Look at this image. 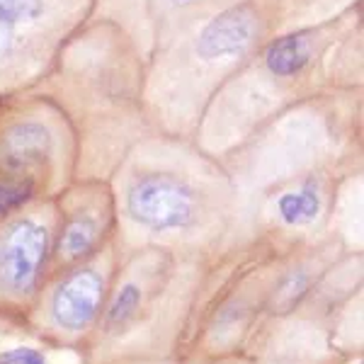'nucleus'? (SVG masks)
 Masks as SVG:
<instances>
[{"instance_id":"nucleus-8","label":"nucleus","mask_w":364,"mask_h":364,"mask_svg":"<svg viewBox=\"0 0 364 364\" xmlns=\"http://www.w3.org/2000/svg\"><path fill=\"white\" fill-rule=\"evenodd\" d=\"M321 197L314 187H301V190L287 192L277 199V214L284 224L289 226H306L318 216Z\"/></svg>"},{"instance_id":"nucleus-14","label":"nucleus","mask_w":364,"mask_h":364,"mask_svg":"<svg viewBox=\"0 0 364 364\" xmlns=\"http://www.w3.org/2000/svg\"><path fill=\"white\" fill-rule=\"evenodd\" d=\"M8 42H10V29L0 25V56H3L5 49H8Z\"/></svg>"},{"instance_id":"nucleus-9","label":"nucleus","mask_w":364,"mask_h":364,"mask_svg":"<svg viewBox=\"0 0 364 364\" xmlns=\"http://www.w3.org/2000/svg\"><path fill=\"white\" fill-rule=\"evenodd\" d=\"M34 180L25 173H13L8 178H0V216L20 209L32 197Z\"/></svg>"},{"instance_id":"nucleus-13","label":"nucleus","mask_w":364,"mask_h":364,"mask_svg":"<svg viewBox=\"0 0 364 364\" xmlns=\"http://www.w3.org/2000/svg\"><path fill=\"white\" fill-rule=\"evenodd\" d=\"M0 364H46V357L34 348H15L0 355Z\"/></svg>"},{"instance_id":"nucleus-3","label":"nucleus","mask_w":364,"mask_h":364,"mask_svg":"<svg viewBox=\"0 0 364 364\" xmlns=\"http://www.w3.org/2000/svg\"><path fill=\"white\" fill-rule=\"evenodd\" d=\"M260 17L250 3H238L209 20L197 37V54L202 58H233L248 51L257 37Z\"/></svg>"},{"instance_id":"nucleus-5","label":"nucleus","mask_w":364,"mask_h":364,"mask_svg":"<svg viewBox=\"0 0 364 364\" xmlns=\"http://www.w3.org/2000/svg\"><path fill=\"white\" fill-rule=\"evenodd\" d=\"M51 154V132L42 122H15L0 136V163L10 173H25Z\"/></svg>"},{"instance_id":"nucleus-10","label":"nucleus","mask_w":364,"mask_h":364,"mask_svg":"<svg viewBox=\"0 0 364 364\" xmlns=\"http://www.w3.org/2000/svg\"><path fill=\"white\" fill-rule=\"evenodd\" d=\"M46 0H0V25L13 27L22 25V22H34L44 15Z\"/></svg>"},{"instance_id":"nucleus-4","label":"nucleus","mask_w":364,"mask_h":364,"mask_svg":"<svg viewBox=\"0 0 364 364\" xmlns=\"http://www.w3.org/2000/svg\"><path fill=\"white\" fill-rule=\"evenodd\" d=\"M100 304H102V279L92 269H80L58 284L51 299V316L58 328L78 333L95 321Z\"/></svg>"},{"instance_id":"nucleus-6","label":"nucleus","mask_w":364,"mask_h":364,"mask_svg":"<svg viewBox=\"0 0 364 364\" xmlns=\"http://www.w3.org/2000/svg\"><path fill=\"white\" fill-rule=\"evenodd\" d=\"M311 44L301 34H289L272 42L265 51V66L277 78H294L311 63Z\"/></svg>"},{"instance_id":"nucleus-12","label":"nucleus","mask_w":364,"mask_h":364,"mask_svg":"<svg viewBox=\"0 0 364 364\" xmlns=\"http://www.w3.org/2000/svg\"><path fill=\"white\" fill-rule=\"evenodd\" d=\"M309 291V277L304 272H291L289 277L279 284L277 294H274L272 309L274 314H289L291 309L306 296Z\"/></svg>"},{"instance_id":"nucleus-2","label":"nucleus","mask_w":364,"mask_h":364,"mask_svg":"<svg viewBox=\"0 0 364 364\" xmlns=\"http://www.w3.org/2000/svg\"><path fill=\"white\" fill-rule=\"evenodd\" d=\"M49 255V231L39 221L20 219L0 236V287L10 294H29Z\"/></svg>"},{"instance_id":"nucleus-15","label":"nucleus","mask_w":364,"mask_h":364,"mask_svg":"<svg viewBox=\"0 0 364 364\" xmlns=\"http://www.w3.org/2000/svg\"><path fill=\"white\" fill-rule=\"evenodd\" d=\"M173 3H178V5H185V3H190V0H173Z\"/></svg>"},{"instance_id":"nucleus-11","label":"nucleus","mask_w":364,"mask_h":364,"mask_svg":"<svg viewBox=\"0 0 364 364\" xmlns=\"http://www.w3.org/2000/svg\"><path fill=\"white\" fill-rule=\"evenodd\" d=\"M141 304V289L136 284H127L117 291L114 301L109 304V311H107V328L109 331H119L122 326H127L129 321L134 318Z\"/></svg>"},{"instance_id":"nucleus-7","label":"nucleus","mask_w":364,"mask_h":364,"mask_svg":"<svg viewBox=\"0 0 364 364\" xmlns=\"http://www.w3.org/2000/svg\"><path fill=\"white\" fill-rule=\"evenodd\" d=\"M100 226L90 216H75L70 219L66 228H63L61 238H58V255L63 260H78V257L87 255L97 245Z\"/></svg>"},{"instance_id":"nucleus-1","label":"nucleus","mask_w":364,"mask_h":364,"mask_svg":"<svg viewBox=\"0 0 364 364\" xmlns=\"http://www.w3.org/2000/svg\"><path fill=\"white\" fill-rule=\"evenodd\" d=\"M127 209L141 226L154 231H173L195 221L197 197L185 182L168 175H146L129 190Z\"/></svg>"}]
</instances>
